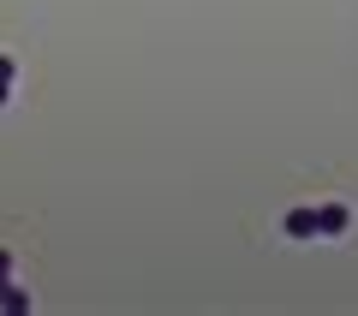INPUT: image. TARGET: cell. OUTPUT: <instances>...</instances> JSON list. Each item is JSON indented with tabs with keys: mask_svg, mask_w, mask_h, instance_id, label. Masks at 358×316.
<instances>
[{
	"mask_svg": "<svg viewBox=\"0 0 358 316\" xmlns=\"http://www.w3.org/2000/svg\"><path fill=\"white\" fill-rule=\"evenodd\" d=\"M346 227H352L346 203H317V239H346Z\"/></svg>",
	"mask_w": 358,
	"mask_h": 316,
	"instance_id": "obj_1",
	"label": "cell"
},
{
	"mask_svg": "<svg viewBox=\"0 0 358 316\" xmlns=\"http://www.w3.org/2000/svg\"><path fill=\"white\" fill-rule=\"evenodd\" d=\"M281 233H287V239H317V209H287Z\"/></svg>",
	"mask_w": 358,
	"mask_h": 316,
	"instance_id": "obj_2",
	"label": "cell"
},
{
	"mask_svg": "<svg viewBox=\"0 0 358 316\" xmlns=\"http://www.w3.org/2000/svg\"><path fill=\"white\" fill-rule=\"evenodd\" d=\"M0 310H30V292L13 287V275H0Z\"/></svg>",
	"mask_w": 358,
	"mask_h": 316,
	"instance_id": "obj_3",
	"label": "cell"
},
{
	"mask_svg": "<svg viewBox=\"0 0 358 316\" xmlns=\"http://www.w3.org/2000/svg\"><path fill=\"white\" fill-rule=\"evenodd\" d=\"M6 101H13V60L0 54V108H6Z\"/></svg>",
	"mask_w": 358,
	"mask_h": 316,
	"instance_id": "obj_4",
	"label": "cell"
},
{
	"mask_svg": "<svg viewBox=\"0 0 358 316\" xmlns=\"http://www.w3.org/2000/svg\"><path fill=\"white\" fill-rule=\"evenodd\" d=\"M0 275H13V257H6V251H0Z\"/></svg>",
	"mask_w": 358,
	"mask_h": 316,
	"instance_id": "obj_5",
	"label": "cell"
}]
</instances>
